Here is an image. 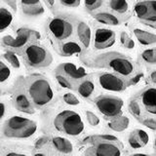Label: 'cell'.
Returning a JSON list of instances; mask_svg holds the SVG:
<instances>
[{
	"mask_svg": "<svg viewBox=\"0 0 156 156\" xmlns=\"http://www.w3.org/2000/svg\"><path fill=\"white\" fill-rule=\"evenodd\" d=\"M38 124L36 121L23 116L15 115L5 121L3 134L10 139L24 140L29 139L36 133Z\"/></svg>",
	"mask_w": 156,
	"mask_h": 156,
	"instance_id": "6da1fadb",
	"label": "cell"
},
{
	"mask_svg": "<svg viewBox=\"0 0 156 156\" xmlns=\"http://www.w3.org/2000/svg\"><path fill=\"white\" fill-rule=\"evenodd\" d=\"M97 63L98 66L107 67L123 77H129L136 72L135 62L123 54L116 52L102 54Z\"/></svg>",
	"mask_w": 156,
	"mask_h": 156,
	"instance_id": "7a4b0ae2",
	"label": "cell"
},
{
	"mask_svg": "<svg viewBox=\"0 0 156 156\" xmlns=\"http://www.w3.org/2000/svg\"><path fill=\"white\" fill-rule=\"evenodd\" d=\"M54 127L58 132L71 136H77L83 133L85 124L78 112L65 109L56 115L54 119Z\"/></svg>",
	"mask_w": 156,
	"mask_h": 156,
	"instance_id": "3957f363",
	"label": "cell"
},
{
	"mask_svg": "<svg viewBox=\"0 0 156 156\" xmlns=\"http://www.w3.org/2000/svg\"><path fill=\"white\" fill-rule=\"evenodd\" d=\"M28 96L36 107H44L54 99V90L50 81L42 76L34 77L28 82Z\"/></svg>",
	"mask_w": 156,
	"mask_h": 156,
	"instance_id": "277c9868",
	"label": "cell"
},
{
	"mask_svg": "<svg viewBox=\"0 0 156 156\" xmlns=\"http://www.w3.org/2000/svg\"><path fill=\"white\" fill-rule=\"evenodd\" d=\"M24 58L29 66L35 68L47 67L52 63L53 57L45 47L30 44L24 50Z\"/></svg>",
	"mask_w": 156,
	"mask_h": 156,
	"instance_id": "5b68a950",
	"label": "cell"
},
{
	"mask_svg": "<svg viewBox=\"0 0 156 156\" xmlns=\"http://www.w3.org/2000/svg\"><path fill=\"white\" fill-rule=\"evenodd\" d=\"M95 105L102 115L109 118H114L121 115L124 101L119 97L102 95L95 100Z\"/></svg>",
	"mask_w": 156,
	"mask_h": 156,
	"instance_id": "8992f818",
	"label": "cell"
},
{
	"mask_svg": "<svg viewBox=\"0 0 156 156\" xmlns=\"http://www.w3.org/2000/svg\"><path fill=\"white\" fill-rule=\"evenodd\" d=\"M134 13L140 23L156 28V0H139L134 6Z\"/></svg>",
	"mask_w": 156,
	"mask_h": 156,
	"instance_id": "52a82bcc",
	"label": "cell"
},
{
	"mask_svg": "<svg viewBox=\"0 0 156 156\" xmlns=\"http://www.w3.org/2000/svg\"><path fill=\"white\" fill-rule=\"evenodd\" d=\"M47 27L51 35L57 40H65L69 38L74 31L73 23L62 17L52 18L48 22Z\"/></svg>",
	"mask_w": 156,
	"mask_h": 156,
	"instance_id": "ba28073f",
	"label": "cell"
},
{
	"mask_svg": "<svg viewBox=\"0 0 156 156\" xmlns=\"http://www.w3.org/2000/svg\"><path fill=\"white\" fill-rule=\"evenodd\" d=\"M98 83L101 89L108 92L120 93L125 91L128 86L126 80L121 75L111 72H101L98 76Z\"/></svg>",
	"mask_w": 156,
	"mask_h": 156,
	"instance_id": "9c48e42d",
	"label": "cell"
},
{
	"mask_svg": "<svg viewBox=\"0 0 156 156\" xmlns=\"http://www.w3.org/2000/svg\"><path fill=\"white\" fill-rule=\"evenodd\" d=\"M40 35L37 31L31 30L28 28H20L17 31V36L13 37L11 35H6L2 39L4 45L12 48H21L27 45V43L29 41V39L32 37H39Z\"/></svg>",
	"mask_w": 156,
	"mask_h": 156,
	"instance_id": "30bf717a",
	"label": "cell"
},
{
	"mask_svg": "<svg viewBox=\"0 0 156 156\" xmlns=\"http://www.w3.org/2000/svg\"><path fill=\"white\" fill-rule=\"evenodd\" d=\"M116 41V33L109 28H97L94 35V47L97 50H105L113 46Z\"/></svg>",
	"mask_w": 156,
	"mask_h": 156,
	"instance_id": "8fae6325",
	"label": "cell"
},
{
	"mask_svg": "<svg viewBox=\"0 0 156 156\" xmlns=\"http://www.w3.org/2000/svg\"><path fill=\"white\" fill-rule=\"evenodd\" d=\"M140 100L148 113L156 115V87H146L140 93Z\"/></svg>",
	"mask_w": 156,
	"mask_h": 156,
	"instance_id": "7c38bea8",
	"label": "cell"
},
{
	"mask_svg": "<svg viewBox=\"0 0 156 156\" xmlns=\"http://www.w3.org/2000/svg\"><path fill=\"white\" fill-rule=\"evenodd\" d=\"M117 141L102 140L97 143L94 147V154L104 156H119L121 154L120 146L116 144Z\"/></svg>",
	"mask_w": 156,
	"mask_h": 156,
	"instance_id": "4fadbf2b",
	"label": "cell"
},
{
	"mask_svg": "<svg viewBox=\"0 0 156 156\" xmlns=\"http://www.w3.org/2000/svg\"><path fill=\"white\" fill-rule=\"evenodd\" d=\"M58 70L61 71V74H65L67 77L74 80L84 79L87 76V71L85 68L78 66L72 62H65L58 67Z\"/></svg>",
	"mask_w": 156,
	"mask_h": 156,
	"instance_id": "5bb4252c",
	"label": "cell"
},
{
	"mask_svg": "<svg viewBox=\"0 0 156 156\" xmlns=\"http://www.w3.org/2000/svg\"><path fill=\"white\" fill-rule=\"evenodd\" d=\"M133 33L140 45L151 46L156 44V34L153 32H150L143 28L136 27L133 29Z\"/></svg>",
	"mask_w": 156,
	"mask_h": 156,
	"instance_id": "9a60e30c",
	"label": "cell"
},
{
	"mask_svg": "<svg viewBox=\"0 0 156 156\" xmlns=\"http://www.w3.org/2000/svg\"><path fill=\"white\" fill-rule=\"evenodd\" d=\"M94 18L96 19L97 22H99L102 24H106V26H119L121 23V20L117 15L106 11H101L95 13Z\"/></svg>",
	"mask_w": 156,
	"mask_h": 156,
	"instance_id": "2e32d148",
	"label": "cell"
},
{
	"mask_svg": "<svg viewBox=\"0 0 156 156\" xmlns=\"http://www.w3.org/2000/svg\"><path fill=\"white\" fill-rule=\"evenodd\" d=\"M77 35L84 48H88L91 43V28L85 22H79L77 24Z\"/></svg>",
	"mask_w": 156,
	"mask_h": 156,
	"instance_id": "e0dca14e",
	"label": "cell"
},
{
	"mask_svg": "<svg viewBox=\"0 0 156 156\" xmlns=\"http://www.w3.org/2000/svg\"><path fill=\"white\" fill-rule=\"evenodd\" d=\"M14 104L18 110L24 112V113H33L34 112L31 101L24 94H18L15 97Z\"/></svg>",
	"mask_w": 156,
	"mask_h": 156,
	"instance_id": "ac0fdd59",
	"label": "cell"
},
{
	"mask_svg": "<svg viewBox=\"0 0 156 156\" xmlns=\"http://www.w3.org/2000/svg\"><path fill=\"white\" fill-rule=\"evenodd\" d=\"M21 8L23 14L27 17H31V18L40 17L45 13V8H44L41 2L36 4H29V5L21 4Z\"/></svg>",
	"mask_w": 156,
	"mask_h": 156,
	"instance_id": "d6986e66",
	"label": "cell"
},
{
	"mask_svg": "<svg viewBox=\"0 0 156 156\" xmlns=\"http://www.w3.org/2000/svg\"><path fill=\"white\" fill-rule=\"evenodd\" d=\"M52 144L55 149L62 153L68 154L73 151V145L70 143V140L66 138H62V136H55V138H53Z\"/></svg>",
	"mask_w": 156,
	"mask_h": 156,
	"instance_id": "ffe728a7",
	"label": "cell"
},
{
	"mask_svg": "<svg viewBox=\"0 0 156 156\" xmlns=\"http://www.w3.org/2000/svg\"><path fill=\"white\" fill-rule=\"evenodd\" d=\"M82 52V47L80 44L75 41H67L62 43L60 46V54L62 56L68 57L76 54H80Z\"/></svg>",
	"mask_w": 156,
	"mask_h": 156,
	"instance_id": "44dd1931",
	"label": "cell"
},
{
	"mask_svg": "<svg viewBox=\"0 0 156 156\" xmlns=\"http://www.w3.org/2000/svg\"><path fill=\"white\" fill-rule=\"evenodd\" d=\"M108 6L112 12L117 15H125L129 12V0H108Z\"/></svg>",
	"mask_w": 156,
	"mask_h": 156,
	"instance_id": "7402d4cb",
	"label": "cell"
},
{
	"mask_svg": "<svg viewBox=\"0 0 156 156\" xmlns=\"http://www.w3.org/2000/svg\"><path fill=\"white\" fill-rule=\"evenodd\" d=\"M129 125H130V119L128 117L119 115L112 118V120L109 122L108 127L114 132H123L128 128Z\"/></svg>",
	"mask_w": 156,
	"mask_h": 156,
	"instance_id": "603a6c76",
	"label": "cell"
},
{
	"mask_svg": "<svg viewBox=\"0 0 156 156\" xmlns=\"http://www.w3.org/2000/svg\"><path fill=\"white\" fill-rule=\"evenodd\" d=\"M13 21V13L6 7H0V32L6 30L12 24Z\"/></svg>",
	"mask_w": 156,
	"mask_h": 156,
	"instance_id": "cb8c5ba5",
	"label": "cell"
},
{
	"mask_svg": "<svg viewBox=\"0 0 156 156\" xmlns=\"http://www.w3.org/2000/svg\"><path fill=\"white\" fill-rule=\"evenodd\" d=\"M95 91V84L93 82L92 79L90 78H86V79L83 80L79 86L77 87V92L81 97L88 99L92 96V94Z\"/></svg>",
	"mask_w": 156,
	"mask_h": 156,
	"instance_id": "d4e9b609",
	"label": "cell"
},
{
	"mask_svg": "<svg viewBox=\"0 0 156 156\" xmlns=\"http://www.w3.org/2000/svg\"><path fill=\"white\" fill-rule=\"evenodd\" d=\"M140 58L144 62L148 65H156V47L149 48L143 51L140 54Z\"/></svg>",
	"mask_w": 156,
	"mask_h": 156,
	"instance_id": "484cf974",
	"label": "cell"
},
{
	"mask_svg": "<svg viewBox=\"0 0 156 156\" xmlns=\"http://www.w3.org/2000/svg\"><path fill=\"white\" fill-rule=\"evenodd\" d=\"M3 57H4L5 60H6L14 68L19 69V68L21 67V62H20L18 56L15 53H13L11 51H8V52H6V53L4 54Z\"/></svg>",
	"mask_w": 156,
	"mask_h": 156,
	"instance_id": "4316f807",
	"label": "cell"
},
{
	"mask_svg": "<svg viewBox=\"0 0 156 156\" xmlns=\"http://www.w3.org/2000/svg\"><path fill=\"white\" fill-rule=\"evenodd\" d=\"M11 77V69L2 61H0V83H4Z\"/></svg>",
	"mask_w": 156,
	"mask_h": 156,
	"instance_id": "83f0119b",
	"label": "cell"
},
{
	"mask_svg": "<svg viewBox=\"0 0 156 156\" xmlns=\"http://www.w3.org/2000/svg\"><path fill=\"white\" fill-rule=\"evenodd\" d=\"M128 144H129V145L133 149H140V148L144 147V144H141V141L140 140V139L138 138V136H136L135 131H133L129 135V136H128Z\"/></svg>",
	"mask_w": 156,
	"mask_h": 156,
	"instance_id": "f1b7e54d",
	"label": "cell"
},
{
	"mask_svg": "<svg viewBox=\"0 0 156 156\" xmlns=\"http://www.w3.org/2000/svg\"><path fill=\"white\" fill-rule=\"evenodd\" d=\"M83 1H84V6L87 11L94 12L101 7L105 0H83Z\"/></svg>",
	"mask_w": 156,
	"mask_h": 156,
	"instance_id": "f546056e",
	"label": "cell"
},
{
	"mask_svg": "<svg viewBox=\"0 0 156 156\" xmlns=\"http://www.w3.org/2000/svg\"><path fill=\"white\" fill-rule=\"evenodd\" d=\"M120 42L126 49H129V50H132V49L135 48V41L129 36V34L125 31H123L121 33Z\"/></svg>",
	"mask_w": 156,
	"mask_h": 156,
	"instance_id": "4dcf8cb0",
	"label": "cell"
},
{
	"mask_svg": "<svg viewBox=\"0 0 156 156\" xmlns=\"http://www.w3.org/2000/svg\"><path fill=\"white\" fill-rule=\"evenodd\" d=\"M129 111L131 112L132 115L136 117V118H140L141 116L140 105L136 100H133L129 102Z\"/></svg>",
	"mask_w": 156,
	"mask_h": 156,
	"instance_id": "1f68e13d",
	"label": "cell"
},
{
	"mask_svg": "<svg viewBox=\"0 0 156 156\" xmlns=\"http://www.w3.org/2000/svg\"><path fill=\"white\" fill-rule=\"evenodd\" d=\"M62 100L68 105H79V99L72 93H66L62 96Z\"/></svg>",
	"mask_w": 156,
	"mask_h": 156,
	"instance_id": "d6a6232c",
	"label": "cell"
},
{
	"mask_svg": "<svg viewBox=\"0 0 156 156\" xmlns=\"http://www.w3.org/2000/svg\"><path fill=\"white\" fill-rule=\"evenodd\" d=\"M134 131L136 132V136H138V138L141 141V144H144V146L147 145L149 143V135L147 134V132L143 129H136Z\"/></svg>",
	"mask_w": 156,
	"mask_h": 156,
	"instance_id": "836d02e7",
	"label": "cell"
},
{
	"mask_svg": "<svg viewBox=\"0 0 156 156\" xmlns=\"http://www.w3.org/2000/svg\"><path fill=\"white\" fill-rule=\"evenodd\" d=\"M56 79L58 81V83L60 84L62 88H66V89H72V84L68 81L66 78L63 76L62 74H58V73H57L56 74Z\"/></svg>",
	"mask_w": 156,
	"mask_h": 156,
	"instance_id": "e575fe53",
	"label": "cell"
},
{
	"mask_svg": "<svg viewBox=\"0 0 156 156\" xmlns=\"http://www.w3.org/2000/svg\"><path fill=\"white\" fill-rule=\"evenodd\" d=\"M86 117H87V120L89 122V124L91 126H98L100 124V118L98 117L93 111H89L87 110L86 111Z\"/></svg>",
	"mask_w": 156,
	"mask_h": 156,
	"instance_id": "d590c367",
	"label": "cell"
},
{
	"mask_svg": "<svg viewBox=\"0 0 156 156\" xmlns=\"http://www.w3.org/2000/svg\"><path fill=\"white\" fill-rule=\"evenodd\" d=\"M58 1L62 6L68 8H77L81 4V0H58Z\"/></svg>",
	"mask_w": 156,
	"mask_h": 156,
	"instance_id": "8d00e7d4",
	"label": "cell"
},
{
	"mask_svg": "<svg viewBox=\"0 0 156 156\" xmlns=\"http://www.w3.org/2000/svg\"><path fill=\"white\" fill-rule=\"evenodd\" d=\"M141 123H143L145 127H147L148 129L156 131V119L146 118V119H144L143 121H141Z\"/></svg>",
	"mask_w": 156,
	"mask_h": 156,
	"instance_id": "74e56055",
	"label": "cell"
},
{
	"mask_svg": "<svg viewBox=\"0 0 156 156\" xmlns=\"http://www.w3.org/2000/svg\"><path fill=\"white\" fill-rule=\"evenodd\" d=\"M3 1L6 3L8 6L11 8L13 11L16 12L18 9V0H3Z\"/></svg>",
	"mask_w": 156,
	"mask_h": 156,
	"instance_id": "f35d334b",
	"label": "cell"
},
{
	"mask_svg": "<svg viewBox=\"0 0 156 156\" xmlns=\"http://www.w3.org/2000/svg\"><path fill=\"white\" fill-rule=\"evenodd\" d=\"M100 138L102 139V140H106L118 141V139H117L115 136H112V135H101V136H100Z\"/></svg>",
	"mask_w": 156,
	"mask_h": 156,
	"instance_id": "ab89813d",
	"label": "cell"
},
{
	"mask_svg": "<svg viewBox=\"0 0 156 156\" xmlns=\"http://www.w3.org/2000/svg\"><path fill=\"white\" fill-rule=\"evenodd\" d=\"M5 113H6V105H5L4 102L0 101V120L4 117Z\"/></svg>",
	"mask_w": 156,
	"mask_h": 156,
	"instance_id": "60d3db41",
	"label": "cell"
},
{
	"mask_svg": "<svg viewBox=\"0 0 156 156\" xmlns=\"http://www.w3.org/2000/svg\"><path fill=\"white\" fill-rule=\"evenodd\" d=\"M18 1H20L23 5H29V4L39 3V2H41V0H18Z\"/></svg>",
	"mask_w": 156,
	"mask_h": 156,
	"instance_id": "b9f144b4",
	"label": "cell"
},
{
	"mask_svg": "<svg viewBox=\"0 0 156 156\" xmlns=\"http://www.w3.org/2000/svg\"><path fill=\"white\" fill-rule=\"evenodd\" d=\"M149 80L151 83H153L154 85H156V69L152 70L149 73Z\"/></svg>",
	"mask_w": 156,
	"mask_h": 156,
	"instance_id": "7bdbcfd3",
	"label": "cell"
},
{
	"mask_svg": "<svg viewBox=\"0 0 156 156\" xmlns=\"http://www.w3.org/2000/svg\"><path fill=\"white\" fill-rule=\"evenodd\" d=\"M47 143V139L46 138H42V139H40L38 141H37V144H36V146L37 147H41V146L43 145V144H45Z\"/></svg>",
	"mask_w": 156,
	"mask_h": 156,
	"instance_id": "ee69618b",
	"label": "cell"
},
{
	"mask_svg": "<svg viewBox=\"0 0 156 156\" xmlns=\"http://www.w3.org/2000/svg\"><path fill=\"white\" fill-rule=\"evenodd\" d=\"M45 3L49 8H53L56 4V0H45Z\"/></svg>",
	"mask_w": 156,
	"mask_h": 156,
	"instance_id": "f6af8a7d",
	"label": "cell"
},
{
	"mask_svg": "<svg viewBox=\"0 0 156 156\" xmlns=\"http://www.w3.org/2000/svg\"><path fill=\"white\" fill-rule=\"evenodd\" d=\"M154 146H155V149H156V139H155V141H154Z\"/></svg>",
	"mask_w": 156,
	"mask_h": 156,
	"instance_id": "bcb514c9",
	"label": "cell"
},
{
	"mask_svg": "<svg viewBox=\"0 0 156 156\" xmlns=\"http://www.w3.org/2000/svg\"><path fill=\"white\" fill-rule=\"evenodd\" d=\"M1 93H2V90H1V88H0V95H1Z\"/></svg>",
	"mask_w": 156,
	"mask_h": 156,
	"instance_id": "7dc6e473",
	"label": "cell"
}]
</instances>
